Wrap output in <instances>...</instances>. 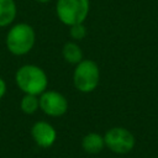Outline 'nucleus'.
<instances>
[{
	"label": "nucleus",
	"mask_w": 158,
	"mask_h": 158,
	"mask_svg": "<svg viewBox=\"0 0 158 158\" xmlns=\"http://www.w3.org/2000/svg\"><path fill=\"white\" fill-rule=\"evenodd\" d=\"M15 83L23 94L40 96L48 89L47 73L36 64H23L15 73Z\"/></svg>",
	"instance_id": "obj_1"
},
{
	"label": "nucleus",
	"mask_w": 158,
	"mask_h": 158,
	"mask_svg": "<svg viewBox=\"0 0 158 158\" xmlns=\"http://www.w3.org/2000/svg\"><path fill=\"white\" fill-rule=\"evenodd\" d=\"M36 42V32L30 23L19 22L10 27L5 37L7 51L14 56L30 53Z\"/></svg>",
	"instance_id": "obj_2"
},
{
	"label": "nucleus",
	"mask_w": 158,
	"mask_h": 158,
	"mask_svg": "<svg viewBox=\"0 0 158 158\" xmlns=\"http://www.w3.org/2000/svg\"><path fill=\"white\" fill-rule=\"evenodd\" d=\"M100 83V69L95 60L83 59L73 70V85L83 94L93 93Z\"/></svg>",
	"instance_id": "obj_3"
},
{
	"label": "nucleus",
	"mask_w": 158,
	"mask_h": 158,
	"mask_svg": "<svg viewBox=\"0 0 158 158\" xmlns=\"http://www.w3.org/2000/svg\"><path fill=\"white\" fill-rule=\"evenodd\" d=\"M90 11V0H57L56 15L58 20L65 25L85 22Z\"/></svg>",
	"instance_id": "obj_4"
},
{
	"label": "nucleus",
	"mask_w": 158,
	"mask_h": 158,
	"mask_svg": "<svg viewBox=\"0 0 158 158\" xmlns=\"http://www.w3.org/2000/svg\"><path fill=\"white\" fill-rule=\"evenodd\" d=\"M105 147L116 154H126L135 147L136 139L131 131L125 127H112L104 135Z\"/></svg>",
	"instance_id": "obj_5"
},
{
	"label": "nucleus",
	"mask_w": 158,
	"mask_h": 158,
	"mask_svg": "<svg viewBox=\"0 0 158 158\" xmlns=\"http://www.w3.org/2000/svg\"><path fill=\"white\" fill-rule=\"evenodd\" d=\"M69 102L67 98L57 91L47 89L40 95V110L49 117H60L67 114Z\"/></svg>",
	"instance_id": "obj_6"
},
{
	"label": "nucleus",
	"mask_w": 158,
	"mask_h": 158,
	"mask_svg": "<svg viewBox=\"0 0 158 158\" xmlns=\"http://www.w3.org/2000/svg\"><path fill=\"white\" fill-rule=\"evenodd\" d=\"M30 132L33 142L40 148H51L57 141V130L52 123L44 120L36 121Z\"/></svg>",
	"instance_id": "obj_7"
},
{
	"label": "nucleus",
	"mask_w": 158,
	"mask_h": 158,
	"mask_svg": "<svg viewBox=\"0 0 158 158\" xmlns=\"http://www.w3.org/2000/svg\"><path fill=\"white\" fill-rule=\"evenodd\" d=\"M105 147L104 136L98 132H89L81 138V148L88 154H98Z\"/></svg>",
	"instance_id": "obj_8"
},
{
	"label": "nucleus",
	"mask_w": 158,
	"mask_h": 158,
	"mask_svg": "<svg viewBox=\"0 0 158 158\" xmlns=\"http://www.w3.org/2000/svg\"><path fill=\"white\" fill-rule=\"evenodd\" d=\"M17 16L15 0H0V27H9Z\"/></svg>",
	"instance_id": "obj_9"
},
{
	"label": "nucleus",
	"mask_w": 158,
	"mask_h": 158,
	"mask_svg": "<svg viewBox=\"0 0 158 158\" xmlns=\"http://www.w3.org/2000/svg\"><path fill=\"white\" fill-rule=\"evenodd\" d=\"M62 56L67 63L73 64V65H77L79 62L84 59L81 47L75 41H68L64 43L62 48Z\"/></svg>",
	"instance_id": "obj_10"
},
{
	"label": "nucleus",
	"mask_w": 158,
	"mask_h": 158,
	"mask_svg": "<svg viewBox=\"0 0 158 158\" xmlns=\"http://www.w3.org/2000/svg\"><path fill=\"white\" fill-rule=\"evenodd\" d=\"M20 109L26 115H33L40 110V96L23 94L20 100Z\"/></svg>",
	"instance_id": "obj_11"
},
{
	"label": "nucleus",
	"mask_w": 158,
	"mask_h": 158,
	"mask_svg": "<svg viewBox=\"0 0 158 158\" xmlns=\"http://www.w3.org/2000/svg\"><path fill=\"white\" fill-rule=\"evenodd\" d=\"M68 27H69V36H70L72 41L79 42V41L84 40L86 37V35H88V28H86L84 22L74 23V25L68 26Z\"/></svg>",
	"instance_id": "obj_12"
},
{
	"label": "nucleus",
	"mask_w": 158,
	"mask_h": 158,
	"mask_svg": "<svg viewBox=\"0 0 158 158\" xmlns=\"http://www.w3.org/2000/svg\"><path fill=\"white\" fill-rule=\"evenodd\" d=\"M6 90H7V85H6V81L4 80V78L0 77V100L5 96L6 94Z\"/></svg>",
	"instance_id": "obj_13"
},
{
	"label": "nucleus",
	"mask_w": 158,
	"mask_h": 158,
	"mask_svg": "<svg viewBox=\"0 0 158 158\" xmlns=\"http://www.w3.org/2000/svg\"><path fill=\"white\" fill-rule=\"evenodd\" d=\"M37 2H40V4H48L49 1H52V0H36Z\"/></svg>",
	"instance_id": "obj_14"
}]
</instances>
